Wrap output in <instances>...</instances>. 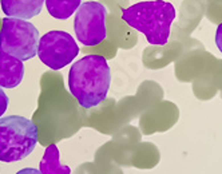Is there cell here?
Wrapping results in <instances>:
<instances>
[{"instance_id":"obj_1","label":"cell","mask_w":222,"mask_h":174,"mask_svg":"<svg viewBox=\"0 0 222 174\" xmlns=\"http://www.w3.org/2000/svg\"><path fill=\"white\" fill-rule=\"evenodd\" d=\"M111 83L110 66L100 55H86L71 66L68 90L83 109H92L107 96Z\"/></svg>"},{"instance_id":"obj_2","label":"cell","mask_w":222,"mask_h":174,"mask_svg":"<svg viewBox=\"0 0 222 174\" xmlns=\"http://www.w3.org/2000/svg\"><path fill=\"white\" fill-rule=\"evenodd\" d=\"M175 19L174 5L165 0L139 1L122 8V20L146 36L150 44L163 46L170 38Z\"/></svg>"},{"instance_id":"obj_3","label":"cell","mask_w":222,"mask_h":174,"mask_svg":"<svg viewBox=\"0 0 222 174\" xmlns=\"http://www.w3.org/2000/svg\"><path fill=\"white\" fill-rule=\"evenodd\" d=\"M38 127L28 118L7 115L0 118V162H18L34 151Z\"/></svg>"},{"instance_id":"obj_4","label":"cell","mask_w":222,"mask_h":174,"mask_svg":"<svg viewBox=\"0 0 222 174\" xmlns=\"http://www.w3.org/2000/svg\"><path fill=\"white\" fill-rule=\"evenodd\" d=\"M39 31L24 19L5 16L0 28V48L20 60H30L38 56Z\"/></svg>"},{"instance_id":"obj_5","label":"cell","mask_w":222,"mask_h":174,"mask_svg":"<svg viewBox=\"0 0 222 174\" xmlns=\"http://www.w3.org/2000/svg\"><path fill=\"white\" fill-rule=\"evenodd\" d=\"M107 8L99 1H83L75 12L74 31L76 39L84 46H96L106 39Z\"/></svg>"},{"instance_id":"obj_6","label":"cell","mask_w":222,"mask_h":174,"mask_svg":"<svg viewBox=\"0 0 222 174\" xmlns=\"http://www.w3.org/2000/svg\"><path fill=\"white\" fill-rule=\"evenodd\" d=\"M78 54V44L71 34L66 31H48L40 38L38 56L51 70H60L68 66Z\"/></svg>"},{"instance_id":"obj_7","label":"cell","mask_w":222,"mask_h":174,"mask_svg":"<svg viewBox=\"0 0 222 174\" xmlns=\"http://www.w3.org/2000/svg\"><path fill=\"white\" fill-rule=\"evenodd\" d=\"M23 76H24L23 60L0 48V87L15 88L22 83Z\"/></svg>"},{"instance_id":"obj_8","label":"cell","mask_w":222,"mask_h":174,"mask_svg":"<svg viewBox=\"0 0 222 174\" xmlns=\"http://www.w3.org/2000/svg\"><path fill=\"white\" fill-rule=\"evenodd\" d=\"M46 0H0L5 16L30 20L42 12Z\"/></svg>"},{"instance_id":"obj_9","label":"cell","mask_w":222,"mask_h":174,"mask_svg":"<svg viewBox=\"0 0 222 174\" xmlns=\"http://www.w3.org/2000/svg\"><path fill=\"white\" fill-rule=\"evenodd\" d=\"M39 169L43 174H71L68 166L62 165L60 153L56 145H50L46 147Z\"/></svg>"},{"instance_id":"obj_10","label":"cell","mask_w":222,"mask_h":174,"mask_svg":"<svg viewBox=\"0 0 222 174\" xmlns=\"http://www.w3.org/2000/svg\"><path fill=\"white\" fill-rule=\"evenodd\" d=\"M82 0H46L48 13L55 19L66 20L78 11Z\"/></svg>"},{"instance_id":"obj_11","label":"cell","mask_w":222,"mask_h":174,"mask_svg":"<svg viewBox=\"0 0 222 174\" xmlns=\"http://www.w3.org/2000/svg\"><path fill=\"white\" fill-rule=\"evenodd\" d=\"M8 103H9L8 96L5 95V92L3 91V88L0 87V118H1V115H3L5 111H7Z\"/></svg>"},{"instance_id":"obj_12","label":"cell","mask_w":222,"mask_h":174,"mask_svg":"<svg viewBox=\"0 0 222 174\" xmlns=\"http://www.w3.org/2000/svg\"><path fill=\"white\" fill-rule=\"evenodd\" d=\"M215 44H217V48L222 54V23L217 27V32H215Z\"/></svg>"},{"instance_id":"obj_13","label":"cell","mask_w":222,"mask_h":174,"mask_svg":"<svg viewBox=\"0 0 222 174\" xmlns=\"http://www.w3.org/2000/svg\"><path fill=\"white\" fill-rule=\"evenodd\" d=\"M16 174H43L40 171V169H35V167H26V169L19 170Z\"/></svg>"}]
</instances>
